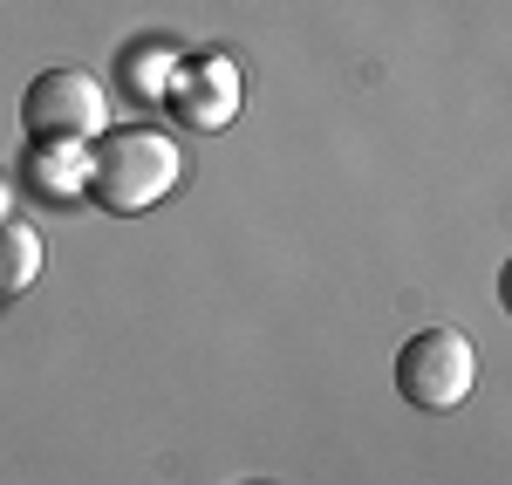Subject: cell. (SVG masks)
Instances as JSON below:
<instances>
[{"mask_svg":"<svg viewBox=\"0 0 512 485\" xmlns=\"http://www.w3.org/2000/svg\"><path fill=\"white\" fill-rule=\"evenodd\" d=\"M472 383H478V356L458 328H417L396 349V390H403L410 410L444 417V410H458L472 397Z\"/></svg>","mask_w":512,"mask_h":485,"instance_id":"obj_3","label":"cell"},{"mask_svg":"<svg viewBox=\"0 0 512 485\" xmlns=\"http://www.w3.org/2000/svg\"><path fill=\"white\" fill-rule=\"evenodd\" d=\"M171 103H178L185 123L219 130V123L239 110V69L233 62H198L192 76H171Z\"/></svg>","mask_w":512,"mask_h":485,"instance_id":"obj_4","label":"cell"},{"mask_svg":"<svg viewBox=\"0 0 512 485\" xmlns=\"http://www.w3.org/2000/svg\"><path fill=\"white\" fill-rule=\"evenodd\" d=\"M178 178H185V151H178V137L158 130V123H130V130H103L96 137V158H89V199L103 205V212H151L158 199L178 192Z\"/></svg>","mask_w":512,"mask_h":485,"instance_id":"obj_1","label":"cell"},{"mask_svg":"<svg viewBox=\"0 0 512 485\" xmlns=\"http://www.w3.org/2000/svg\"><path fill=\"white\" fill-rule=\"evenodd\" d=\"M28 185L55 205L76 199L82 185H89V158H82V151H35V144H28Z\"/></svg>","mask_w":512,"mask_h":485,"instance_id":"obj_5","label":"cell"},{"mask_svg":"<svg viewBox=\"0 0 512 485\" xmlns=\"http://www.w3.org/2000/svg\"><path fill=\"white\" fill-rule=\"evenodd\" d=\"M123 89H137V96H171V76H178V55L171 48H158V41H144V48H123Z\"/></svg>","mask_w":512,"mask_h":485,"instance_id":"obj_6","label":"cell"},{"mask_svg":"<svg viewBox=\"0 0 512 485\" xmlns=\"http://www.w3.org/2000/svg\"><path fill=\"white\" fill-rule=\"evenodd\" d=\"M21 130L35 151H89L110 130V96L82 69H41L21 96Z\"/></svg>","mask_w":512,"mask_h":485,"instance_id":"obj_2","label":"cell"},{"mask_svg":"<svg viewBox=\"0 0 512 485\" xmlns=\"http://www.w3.org/2000/svg\"><path fill=\"white\" fill-rule=\"evenodd\" d=\"M35 233L28 226H0V287H21V281H35V267H41V253H35Z\"/></svg>","mask_w":512,"mask_h":485,"instance_id":"obj_7","label":"cell"}]
</instances>
